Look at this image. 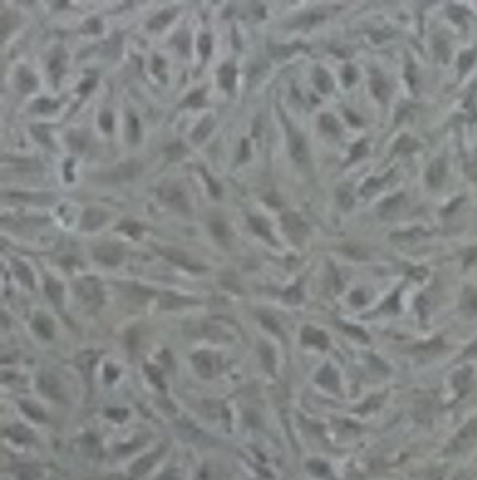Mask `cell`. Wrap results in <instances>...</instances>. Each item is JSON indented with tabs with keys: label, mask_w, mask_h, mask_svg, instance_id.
<instances>
[{
	"label": "cell",
	"mask_w": 477,
	"mask_h": 480,
	"mask_svg": "<svg viewBox=\"0 0 477 480\" xmlns=\"http://www.w3.org/2000/svg\"><path fill=\"white\" fill-rule=\"evenodd\" d=\"M76 293L88 308H98L101 304V300H103L101 285L93 277H85L82 280H79L76 283Z\"/></svg>",
	"instance_id": "1"
},
{
	"label": "cell",
	"mask_w": 477,
	"mask_h": 480,
	"mask_svg": "<svg viewBox=\"0 0 477 480\" xmlns=\"http://www.w3.org/2000/svg\"><path fill=\"white\" fill-rule=\"evenodd\" d=\"M159 197L167 207L173 208L179 213H189V205L185 192L176 186H164L159 189Z\"/></svg>",
	"instance_id": "2"
},
{
	"label": "cell",
	"mask_w": 477,
	"mask_h": 480,
	"mask_svg": "<svg viewBox=\"0 0 477 480\" xmlns=\"http://www.w3.org/2000/svg\"><path fill=\"white\" fill-rule=\"evenodd\" d=\"M285 127H287V133H288V146H290V154L293 157L297 163H306L308 162V146H306V141H304L303 135L300 131H297L293 128L288 120L285 122Z\"/></svg>",
	"instance_id": "3"
},
{
	"label": "cell",
	"mask_w": 477,
	"mask_h": 480,
	"mask_svg": "<svg viewBox=\"0 0 477 480\" xmlns=\"http://www.w3.org/2000/svg\"><path fill=\"white\" fill-rule=\"evenodd\" d=\"M139 171H141L139 162L138 160H128L125 163H122V165L106 171L104 175L101 176V179L107 181V182H120V181H127V179L135 178Z\"/></svg>",
	"instance_id": "4"
},
{
	"label": "cell",
	"mask_w": 477,
	"mask_h": 480,
	"mask_svg": "<svg viewBox=\"0 0 477 480\" xmlns=\"http://www.w3.org/2000/svg\"><path fill=\"white\" fill-rule=\"evenodd\" d=\"M93 256L99 263L106 264V266H117L122 260V250H120V247H117V245L104 243V245H99V247L95 248Z\"/></svg>",
	"instance_id": "5"
},
{
	"label": "cell",
	"mask_w": 477,
	"mask_h": 480,
	"mask_svg": "<svg viewBox=\"0 0 477 480\" xmlns=\"http://www.w3.org/2000/svg\"><path fill=\"white\" fill-rule=\"evenodd\" d=\"M282 223H283V228H285V231L290 234L293 239H301V237H304V234L308 232V226L304 224V221L298 216V214L291 213V211L283 214Z\"/></svg>",
	"instance_id": "6"
},
{
	"label": "cell",
	"mask_w": 477,
	"mask_h": 480,
	"mask_svg": "<svg viewBox=\"0 0 477 480\" xmlns=\"http://www.w3.org/2000/svg\"><path fill=\"white\" fill-rule=\"evenodd\" d=\"M106 219H107V214L103 210L88 208L85 210L82 219H80V226H82L84 231H95L103 226Z\"/></svg>",
	"instance_id": "7"
},
{
	"label": "cell",
	"mask_w": 477,
	"mask_h": 480,
	"mask_svg": "<svg viewBox=\"0 0 477 480\" xmlns=\"http://www.w3.org/2000/svg\"><path fill=\"white\" fill-rule=\"evenodd\" d=\"M162 256H165L168 261L178 264L181 268H186V269H197L196 266H192L191 261L188 260V256L182 251L176 250V248H160L159 250Z\"/></svg>",
	"instance_id": "8"
},
{
	"label": "cell",
	"mask_w": 477,
	"mask_h": 480,
	"mask_svg": "<svg viewBox=\"0 0 477 480\" xmlns=\"http://www.w3.org/2000/svg\"><path fill=\"white\" fill-rule=\"evenodd\" d=\"M236 76H237V70H236L234 66H231V64L223 66L219 69V74H218L221 87L225 90H228V91H231L232 88H234V84H236Z\"/></svg>",
	"instance_id": "9"
},
{
	"label": "cell",
	"mask_w": 477,
	"mask_h": 480,
	"mask_svg": "<svg viewBox=\"0 0 477 480\" xmlns=\"http://www.w3.org/2000/svg\"><path fill=\"white\" fill-rule=\"evenodd\" d=\"M248 223H250L251 229L255 231L258 236L265 237L268 242L274 243V239H272V236H271V228H269V224H268L266 219L258 218V216H250V218H248Z\"/></svg>",
	"instance_id": "10"
},
{
	"label": "cell",
	"mask_w": 477,
	"mask_h": 480,
	"mask_svg": "<svg viewBox=\"0 0 477 480\" xmlns=\"http://www.w3.org/2000/svg\"><path fill=\"white\" fill-rule=\"evenodd\" d=\"M213 125H215V122H213L211 117H205L204 120H202L200 124L196 127V130L192 131V139H194V142H202V141H204L211 133Z\"/></svg>",
	"instance_id": "11"
},
{
	"label": "cell",
	"mask_w": 477,
	"mask_h": 480,
	"mask_svg": "<svg viewBox=\"0 0 477 480\" xmlns=\"http://www.w3.org/2000/svg\"><path fill=\"white\" fill-rule=\"evenodd\" d=\"M18 85L21 88L23 93H29V91H34L37 87V80L35 77L29 72L26 69H21L18 72Z\"/></svg>",
	"instance_id": "12"
},
{
	"label": "cell",
	"mask_w": 477,
	"mask_h": 480,
	"mask_svg": "<svg viewBox=\"0 0 477 480\" xmlns=\"http://www.w3.org/2000/svg\"><path fill=\"white\" fill-rule=\"evenodd\" d=\"M45 291L48 294V298L52 300L55 304H61V301H63V285H61L59 282H56L53 279H47Z\"/></svg>",
	"instance_id": "13"
},
{
	"label": "cell",
	"mask_w": 477,
	"mask_h": 480,
	"mask_svg": "<svg viewBox=\"0 0 477 480\" xmlns=\"http://www.w3.org/2000/svg\"><path fill=\"white\" fill-rule=\"evenodd\" d=\"M34 328L37 330L39 335H42L44 338H52L53 335V323L45 315H37L34 320Z\"/></svg>",
	"instance_id": "14"
},
{
	"label": "cell",
	"mask_w": 477,
	"mask_h": 480,
	"mask_svg": "<svg viewBox=\"0 0 477 480\" xmlns=\"http://www.w3.org/2000/svg\"><path fill=\"white\" fill-rule=\"evenodd\" d=\"M15 274H16V277L21 280L24 285H27L29 288H34L32 272H30V269L26 266L24 263H21V261H16V263H15Z\"/></svg>",
	"instance_id": "15"
},
{
	"label": "cell",
	"mask_w": 477,
	"mask_h": 480,
	"mask_svg": "<svg viewBox=\"0 0 477 480\" xmlns=\"http://www.w3.org/2000/svg\"><path fill=\"white\" fill-rule=\"evenodd\" d=\"M210 229H211V234L213 237L216 240H219L221 243H228L229 240V231H228V226L223 221H211L210 223Z\"/></svg>",
	"instance_id": "16"
},
{
	"label": "cell",
	"mask_w": 477,
	"mask_h": 480,
	"mask_svg": "<svg viewBox=\"0 0 477 480\" xmlns=\"http://www.w3.org/2000/svg\"><path fill=\"white\" fill-rule=\"evenodd\" d=\"M314 82H316L317 88L322 91V93H328V91L332 90V79L325 70L316 69V72H314Z\"/></svg>",
	"instance_id": "17"
},
{
	"label": "cell",
	"mask_w": 477,
	"mask_h": 480,
	"mask_svg": "<svg viewBox=\"0 0 477 480\" xmlns=\"http://www.w3.org/2000/svg\"><path fill=\"white\" fill-rule=\"evenodd\" d=\"M442 178H444V162L437 160V162H434L431 165L429 173H428V179H429V182L432 186H437L439 182L442 181Z\"/></svg>",
	"instance_id": "18"
},
{
	"label": "cell",
	"mask_w": 477,
	"mask_h": 480,
	"mask_svg": "<svg viewBox=\"0 0 477 480\" xmlns=\"http://www.w3.org/2000/svg\"><path fill=\"white\" fill-rule=\"evenodd\" d=\"M173 18V12H162L159 15H156L154 18L149 21V29L152 30H159L164 26H167L170 23V19Z\"/></svg>",
	"instance_id": "19"
},
{
	"label": "cell",
	"mask_w": 477,
	"mask_h": 480,
	"mask_svg": "<svg viewBox=\"0 0 477 480\" xmlns=\"http://www.w3.org/2000/svg\"><path fill=\"white\" fill-rule=\"evenodd\" d=\"M303 338L306 340L308 343H314V344H319V346H325L327 344V338L325 335H322L320 331L317 330H312V328H304L303 331Z\"/></svg>",
	"instance_id": "20"
},
{
	"label": "cell",
	"mask_w": 477,
	"mask_h": 480,
	"mask_svg": "<svg viewBox=\"0 0 477 480\" xmlns=\"http://www.w3.org/2000/svg\"><path fill=\"white\" fill-rule=\"evenodd\" d=\"M188 303H189L188 300L179 298V296H176V294H170V293H167V294L162 296V301H160V304L164 306V308H167V309L179 308V306H185V304H188Z\"/></svg>",
	"instance_id": "21"
},
{
	"label": "cell",
	"mask_w": 477,
	"mask_h": 480,
	"mask_svg": "<svg viewBox=\"0 0 477 480\" xmlns=\"http://www.w3.org/2000/svg\"><path fill=\"white\" fill-rule=\"evenodd\" d=\"M337 197H338V202L343 208H351L352 207V194L349 191L348 186H341L337 192Z\"/></svg>",
	"instance_id": "22"
},
{
	"label": "cell",
	"mask_w": 477,
	"mask_h": 480,
	"mask_svg": "<svg viewBox=\"0 0 477 480\" xmlns=\"http://www.w3.org/2000/svg\"><path fill=\"white\" fill-rule=\"evenodd\" d=\"M196 363H197V368L200 373H204V375L211 373V359H210L208 354H199L196 357Z\"/></svg>",
	"instance_id": "23"
},
{
	"label": "cell",
	"mask_w": 477,
	"mask_h": 480,
	"mask_svg": "<svg viewBox=\"0 0 477 480\" xmlns=\"http://www.w3.org/2000/svg\"><path fill=\"white\" fill-rule=\"evenodd\" d=\"M117 229L122 231V232H125L127 236L133 237V239H138L139 234H141V226H139V224H136V223H122Z\"/></svg>",
	"instance_id": "24"
},
{
	"label": "cell",
	"mask_w": 477,
	"mask_h": 480,
	"mask_svg": "<svg viewBox=\"0 0 477 480\" xmlns=\"http://www.w3.org/2000/svg\"><path fill=\"white\" fill-rule=\"evenodd\" d=\"M204 104V90H197L192 91V93L186 98L185 106H191V107H197Z\"/></svg>",
	"instance_id": "25"
},
{
	"label": "cell",
	"mask_w": 477,
	"mask_h": 480,
	"mask_svg": "<svg viewBox=\"0 0 477 480\" xmlns=\"http://www.w3.org/2000/svg\"><path fill=\"white\" fill-rule=\"evenodd\" d=\"M7 197H15V199H18V200H27V202H37V203H40L39 200H45L47 197H50V196H42V194H7ZM48 202V200H47ZM52 203V202H50Z\"/></svg>",
	"instance_id": "26"
},
{
	"label": "cell",
	"mask_w": 477,
	"mask_h": 480,
	"mask_svg": "<svg viewBox=\"0 0 477 480\" xmlns=\"http://www.w3.org/2000/svg\"><path fill=\"white\" fill-rule=\"evenodd\" d=\"M320 125H322L323 130L328 131V133H338V131H340L337 120H335L332 116H322L320 117Z\"/></svg>",
	"instance_id": "27"
},
{
	"label": "cell",
	"mask_w": 477,
	"mask_h": 480,
	"mask_svg": "<svg viewBox=\"0 0 477 480\" xmlns=\"http://www.w3.org/2000/svg\"><path fill=\"white\" fill-rule=\"evenodd\" d=\"M167 154L171 160H178L186 154V149L182 144H179V142H175V144H170L167 147Z\"/></svg>",
	"instance_id": "28"
},
{
	"label": "cell",
	"mask_w": 477,
	"mask_h": 480,
	"mask_svg": "<svg viewBox=\"0 0 477 480\" xmlns=\"http://www.w3.org/2000/svg\"><path fill=\"white\" fill-rule=\"evenodd\" d=\"M15 162V168L18 171H29V170H37L39 165L34 162V160H26V159H18V160H13Z\"/></svg>",
	"instance_id": "29"
},
{
	"label": "cell",
	"mask_w": 477,
	"mask_h": 480,
	"mask_svg": "<svg viewBox=\"0 0 477 480\" xmlns=\"http://www.w3.org/2000/svg\"><path fill=\"white\" fill-rule=\"evenodd\" d=\"M199 52L202 53V56L207 58L211 52V39L208 35H202L199 39Z\"/></svg>",
	"instance_id": "30"
},
{
	"label": "cell",
	"mask_w": 477,
	"mask_h": 480,
	"mask_svg": "<svg viewBox=\"0 0 477 480\" xmlns=\"http://www.w3.org/2000/svg\"><path fill=\"white\" fill-rule=\"evenodd\" d=\"M138 135H139L138 120H136L135 116H130V117H128V136H130V141H136V139H138Z\"/></svg>",
	"instance_id": "31"
},
{
	"label": "cell",
	"mask_w": 477,
	"mask_h": 480,
	"mask_svg": "<svg viewBox=\"0 0 477 480\" xmlns=\"http://www.w3.org/2000/svg\"><path fill=\"white\" fill-rule=\"evenodd\" d=\"M50 70H52V74H53L55 79H59L61 72H63V58L55 56L52 59V63H50Z\"/></svg>",
	"instance_id": "32"
},
{
	"label": "cell",
	"mask_w": 477,
	"mask_h": 480,
	"mask_svg": "<svg viewBox=\"0 0 477 480\" xmlns=\"http://www.w3.org/2000/svg\"><path fill=\"white\" fill-rule=\"evenodd\" d=\"M99 124L104 131H111L113 130V114H111V112H103L99 117Z\"/></svg>",
	"instance_id": "33"
},
{
	"label": "cell",
	"mask_w": 477,
	"mask_h": 480,
	"mask_svg": "<svg viewBox=\"0 0 477 480\" xmlns=\"http://www.w3.org/2000/svg\"><path fill=\"white\" fill-rule=\"evenodd\" d=\"M269 52H271L274 56H277V58H285V56H288V55L293 52V48L280 47V45H272V47L269 48Z\"/></svg>",
	"instance_id": "34"
},
{
	"label": "cell",
	"mask_w": 477,
	"mask_h": 480,
	"mask_svg": "<svg viewBox=\"0 0 477 480\" xmlns=\"http://www.w3.org/2000/svg\"><path fill=\"white\" fill-rule=\"evenodd\" d=\"M301 298H303V294H301V290L298 287H291L285 293V300L288 303H298V301H301Z\"/></svg>",
	"instance_id": "35"
},
{
	"label": "cell",
	"mask_w": 477,
	"mask_h": 480,
	"mask_svg": "<svg viewBox=\"0 0 477 480\" xmlns=\"http://www.w3.org/2000/svg\"><path fill=\"white\" fill-rule=\"evenodd\" d=\"M35 109L39 112H48L52 109H56V104L52 103V101H48V99H39L35 103Z\"/></svg>",
	"instance_id": "36"
},
{
	"label": "cell",
	"mask_w": 477,
	"mask_h": 480,
	"mask_svg": "<svg viewBox=\"0 0 477 480\" xmlns=\"http://www.w3.org/2000/svg\"><path fill=\"white\" fill-rule=\"evenodd\" d=\"M32 131H34V136L40 141V142H45V144H50V139H48V133L44 127H32Z\"/></svg>",
	"instance_id": "37"
},
{
	"label": "cell",
	"mask_w": 477,
	"mask_h": 480,
	"mask_svg": "<svg viewBox=\"0 0 477 480\" xmlns=\"http://www.w3.org/2000/svg\"><path fill=\"white\" fill-rule=\"evenodd\" d=\"M85 29L88 32H93V34H99L101 32V24L98 19H90V21L85 24Z\"/></svg>",
	"instance_id": "38"
},
{
	"label": "cell",
	"mask_w": 477,
	"mask_h": 480,
	"mask_svg": "<svg viewBox=\"0 0 477 480\" xmlns=\"http://www.w3.org/2000/svg\"><path fill=\"white\" fill-rule=\"evenodd\" d=\"M207 178V181H208V189H210V192L213 194L215 197H219V194H221V189H219V186L216 184L215 181H213L211 178H208V176H205Z\"/></svg>",
	"instance_id": "39"
},
{
	"label": "cell",
	"mask_w": 477,
	"mask_h": 480,
	"mask_svg": "<svg viewBox=\"0 0 477 480\" xmlns=\"http://www.w3.org/2000/svg\"><path fill=\"white\" fill-rule=\"evenodd\" d=\"M250 156V151H248V142L247 141H242V154H240V160H245L247 157Z\"/></svg>",
	"instance_id": "40"
},
{
	"label": "cell",
	"mask_w": 477,
	"mask_h": 480,
	"mask_svg": "<svg viewBox=\"0 0 477 480\" xmlns=\"http://www.w3.org/2000/svg\"><path fill=\"white\" fill-rule=\"evenodd\" d=\"M90 87H93V82H91V80L85 82V85H84V87H80V91H84V93H85V91H87Z\"/></svg>",
	"instance_id": "41"
}]
</instances>
